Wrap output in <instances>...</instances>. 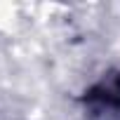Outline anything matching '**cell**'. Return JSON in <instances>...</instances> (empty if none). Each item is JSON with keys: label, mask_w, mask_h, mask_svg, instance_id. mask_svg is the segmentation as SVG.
<instances>
[{"label": "cell", "mask_w": 120, "mask_h": 120, "mask_svg": "<svg viewBox=\"0 0 120 120\" xmlns=\"http://www.w3.org/2000/svg\"><path fill=\"white\" fill-rule=\"evenodd\" d=\"M82 120H120V68H106L78 97Z\"/></svg>", "instance_id": "obj_1"}]
</instances>
